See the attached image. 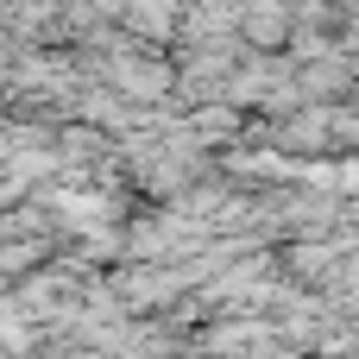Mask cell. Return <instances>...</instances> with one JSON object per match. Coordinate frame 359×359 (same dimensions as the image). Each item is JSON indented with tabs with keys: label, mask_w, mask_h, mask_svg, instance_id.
Here are the masks:
<instances>
[{
	"label": "cell",
	"mask_w": 359,
	"mask_h": 359,
	"mask_svg": "<svg viewBox=\"0 0 359 359\" xmlns=\"http://www.w3.org/2000/svg\"><path fill=\"white\" fill-rule=\"evenodd\" d=\"M240 32H246V50H252V44H278L284 32L297 38V13H278V6H252V13H240Z\"/></svg>",
	"instance_id": "obj_1"
},
{
	"label": "cell",
	"mask_w": 359,
	"mask_h": 359,
	"mask_svg": "<svg viewBox=\"0 0 359 359\" xmlns=\"http://www.w3.org/2000/svg\"><path fill=\"white\" fill-rule=\"evenodd\" d=\"M120 25H133V32H145V38H164L177 19H170V13H158V6H139V13H120Z\"/></svg>",
	"instance_id": "obj_2"
}]
</instances>
